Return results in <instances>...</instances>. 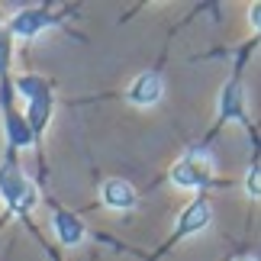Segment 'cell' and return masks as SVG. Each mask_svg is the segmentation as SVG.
I'll return each instance as SVG.
<instances>
[{"label":"cell","instance_id":"cell-8","mask_svg":"<svg viewBox=\"0 0 261 261\" xmlns=\"http://www.w3.org/2000/svg\"><path fill=\"white\" fill-rule=\"evenodd\" d=\"M245 190L252 197H258V168H248V174H245Z\"/></svg>","mask_w":261,"mask_h":261},{"label":"cell","instance_id":"cell-7","mask_svg":"<svg viewBox=\"0 0 261 261\" xmlns=\"http://www.w3.org/2000/svg\"><path fill=\"white\" fill-rule=\"evenodd\" d=\"M52 226H55V236L62 239V242H68V245H77L84 239V223L74 213H68V210H55Z\"/></svg>","mask_w":261,"mask_h":261},{"label":"cell","instance_id":"cell-3","mask_svg":"<svg viewBox=\"0 0 261 261\" xmlns=\"http://www.w3.org/2000/svg\"><path fill=\"white\" fill-rule=\"evenodd\" d=\"M158 97H162V77H158L155 71L139 74L133 81V87L126 90V100L129 103H139V107H152Z\"/></svg>","mask_w":261,"mask_h":261},{"label":"cell","instance_id":"cell-4","mask_svg":"<svg viewBox=\"0 0 261 261\" xmlns=\"http://www.w3.org/2000/svg\"><path fill=\"white\" fill-rule=\"evenodd\" d=\"M206 223H210V203H206V200H197V203H190L184 210V216H180V223L174 226V236L171 239H184L190 232H200Z\"/></svg>","mask_w":261,"mask_h":261},{"label":"cell","instance_id":"cell-5","mask_svg":"<svg viewBox=\"0 0 261 261\" xmlns=\"http://www.w3.org/2000/svg\"><path fill=\"white\" fill-rule=\"evenodd\" d=\"M48 23H52V16H48L45 10H23V13L13 16V23H10V33L29 39V36H39Z\"/></svg>","mask_w":261,"mask_h":261},{"label":"cell","instance_id":"cell-6","mask_svg":"<svg viewBox=\"0 0 261 261\" xmlns=\"http://www.w3.org/2000/svg\"><path fill=\"white\" fill-rule=\"evenodd\" d=\"M100 197H103V206H110V210H133L136 206V190L126 180H116V177L103 184Z\"/></svg>","mask_w":261,"mask_h":261},{"label":"cell","instance_id":"cell-2","mask_svg":"<svg viewBox=\"0 0 261 261\" xmlns=\"http://www.w3.org/2000/svg\"><path fill=\"white\" fill-rule=\"evenodd\" d=\"M171 180H174L177 187H187V190L203 187L206 180H210V162H206V158L200 162V152L187 155L184 162H177V165L171 168Z\"/></svg>","mask_w":261,"mask_h":261},{"label":"cell","instance_id":"cell-1","mask_svg":"<svg viewBox=\"0 0 261 261\" xmlns=\"http://www.w3.org/2000/svg\"><path fill=\"white\" fill-rule=\"evenodd\" d=\"M0 197L10 203V210L13 213H29L36 203V190L33 184L23 177V171L13 165V162H7L4 168H0Z\"/></svg>","mask_w":261,"mask_h":261}]
</instances>
